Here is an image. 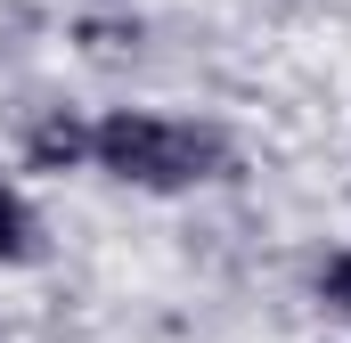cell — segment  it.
Segmentation results:
<instances>
[{"label": "cell", "instance_id": "1", "mask_svg": "<svg viewBox=\"0 0 351 343\" xmlns=\"http://www.w3.org/2000/svg\"><path fill=\"white\" fill-rule=\"evenodd\" d=\"M98 156H106V172H123V180H147V188L204 180V164H213V147H204L196 131L156 123V115H114V123H98Z\"/></svg>", "mask_w": 351, "mask_h": 343}, {"label": "cell", "instance_id": "2", "mask_svg": "<svg viewBox=\"0 0 351 343\" xmlns=\"http://www.w3.org/2000/svg\"><path fill=\"white\" fill-rule=\"evenodd\" d=\"M25 237H33V221H25V204L0 188V261H16V254H25Z\"/></svg>", "mask_w": 351, "mask_h": 343}]
</instances>
